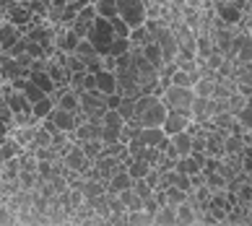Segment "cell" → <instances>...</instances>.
<instances>
[{
  "mask_svg": "<svg viewBox=\"0 0 252 226\" xmlns=\"http://www.w3.org/2000/svg\"><path fill=\"white\" fill-rule=\"evenodd\" d=\"M115 39V29H112V21L104 16H96L94 24H91V32H89V42L96 47V52L104 58L109 55V44Z\"/></svg>",
  "mask_w": 252,
  "mask_h": 226,
  "instance_id": "cell-1",
  "label": "cell"
},
{
  "mask_svg": "<svg viewBox=\"0 0 252 226\" xmlns=\"http://www.w3.org/2000/svg\"><path fill=\"white\" fill-rule=\"evenodd\" d=\"M192 99H195V91L190 86H177V83H172L161 94V101L166 104V109H177V112H190Z\"/></svg>",
  "mask_w": 252,
  "mask_h": 226,
  "instance_id": "cell-2",
  "label": "cell"
},
{
  "mask_svg": "<svg viewBox=\"0 0 252 226\" xmlns=\"http://www.w3.org/2000/svg\"><path fill=\"white\" fill-rule=\"evenodd\" d=\"M117 16L125 18L130 29H138V26L146 24L148 8L143 0H117Z\"/></svg>",
  "mask_w": 252,
  "mask_h": 226,
  "instance_id": "cell-3",
  "label": "cell"
},
{
  "mask_svg": "<svg viewBox=\"0 0 252 226\" xmlns=\"http://www.w3.org/2000/svg\"><path fill=\"white\" fill-rule=\"evenodd\" d=\"M166 115H169V109H166V104L161 101V97H158L154 104L143 112V115H138V117H133V120L141 122V128H161L164 120H166Z\"/></svg>",
  "mask_w": 252,
  "mask_h": 226,
  "instance_id": "cell-4",
  "label": "cell"
},
{
  "mask_svg": "<svg viewBox=\"0 0 252 226\" xmlns=\"http://www.w3.org/2000/svg\"><path fill=\"white\" fill-rule=\"evenodd\" d=\"M156 44L161 47L164 63H174V58L180 55V42H177V34H174L172 26H164V29L156 34Z\"/></svg>",
  "mask_w": 252,
  "mask_h": 226,
  "instance_id": "cell-5",
  "label": "cell"
},
{
  "mask_svg": "<svg viewBox=\"0 0 252 226\" xmlns=\"http://www.w3.org/2000/svg\"><path fill=\"white\" fill-rule=\"evenodd\" d=\"M63 161H65V169H68V172H76V174H83L91 164H94V161L86 156V151L81 148V143H73L70 151L63 156Z\"/></svg>",
  "mask_w": 252,
  "mask_h": 226,
  "instance_id": "cell-6",
  "label": "cell"
},
{
  "mask_svg": "<svg viewBox=\"0 0 252 226\" xmlns=\"http://www.w3.org/2000/svg\"><path fill=\"white\" fill-rule=\"evenodd\" d=\"M192 122V115L190 112H177V109H169V115L164 120V133L166 135H174V133H182V130H188Z\"/></svg>",
  "mask_w": 252,
  "mask_h": 226,
  "instance_id": "cell-7",
  "label": "cell"
},
{
  "mask_svg": "<svg viewBox=\"0 0 252 226\" xmlns=\"http://www.w3.org/2000/svg\"><path fill=\"white\" fill-rule=\"evenodd\" d=\"M216 16L226 26H237L242 18H245V11H242L234 0H223V3H216Z\"/></svg>",
  "mask_w": 252,
  "mask_h": 226,
  "instance_id": "cell-8",
  "label": "cell"
},
{
  "mask_svg": "<svg viewBox=\"0 0 252 226\" xmlns=\"http://www.w3.org/2000/svg\"><path fill=\"white\" fill-rule=\"evenodd\" d=\"M81 42V36L70 29V26H58V34H55V47L63 52H76V47Z\"/></svg>",
  "mask_w": 252,
  "mask_h": 226,
  "instance_id": "cell-9",
  "label": "cell"
},
{
  "mask_svg": "<svg viewBox=\"0 0 252 226\" xmlns=\"http://www.w3.org/2000/svg\"><path fill=\"white\" fill-rule=\"evenodd\" d=\"M190 115H192L195 122H200V125L205 120H211L213 117V97H195Z\"/></svg>",
  "mask_w": 252,
  "mask_h": 226,
  "instance_id": "cell-10",
  "label": "cell"
},
{
  "mask_svg": "<svg viewBox=\"0 0 252 226\" xmlns=\"http://www.w3.org/2000/svg\"><path fill=\"white\" fill-rule=\"evenodd\" d=\"M50 117L55 120V125H58L60 130H65V133H76V128H78L76 112H70V109H63V107H55Z\"/></svg>",
  "mask_w": 252,
  "mask_h": 226,
  "instance_id": "cell-11",
  "label": "cell"
},
{
  "mask_svg": "<svg viewBox=\"0 0 252 226\" xmlns=\"http://www.w3.org/2000/svg\"><path fill=\"white\" fill-rule=\"evenodd\" d=\"M32 18H34V11L26 3H21V5H11L8 8V21L11 24H16L18 29H26V26L32 24Z\"/></svg>",
  "mask_w": 252,
  "mask_h": 226,
  "instance_id": "cell-12",
  "label": "cell"
},
{
  "mask_svg": "<svg viewBox=\"0 0 252 226\" xmlns=\"http://www.w3.org/2000/svg\"><path fill=\"white\" fill-rule=\"evenodd\" d=\"M18 39H21V29L16 24H11V21L0 24V52H8Z\"/></svg>",
  "mask_w": 252,
  "mask_h": 226,
  "instance_id": "cell-13",
  "label": "cell"
},
{
  "mask_svg": "<svg viewBox=\"0 0 252 226\" xmlns=\"http://www.w3.org/2000/svg\"><path fill=\"white\" fill-rule=\"evenodd\" d=\"M133 177L127 174V169H120V172H115L109 177V182H107V193H123L127 190V187H133Z\"/></svg>",
  "mask_w": 252,
  "mask_h": 226,
  "instance_id": "cell-14",
  "label": "cell"
},
{
  "mask_svg": "<svg viewBox=\"0 0 252 226\" xmlns=\"http://www.w3.org/2000/svg\"><path fill=\"white\" fill-rule=\"evenodd\" d=\"M96 89L99 91H104V94H115L117 91V75L115 70H99L96 73Z\"/></svg>",
  "mask_w": 252,
  "mask_h": 226,
  "instance_id": "cell-15",
  "label": "cell"
},
{
  "mask_svg": "<svg viewBox=\"0 0 252 226\" xmlns=\"http://www.w3.org/2000/svg\"><path fill=\"white\" fill-rule=\"evenodd\" d=\"M154 224H164V226L177 224V205H174V203L158 205V211L154 213Z\"/></svg>",
  "mask_w": 252,
  "mask_h": 226,
  "instance_id": "cell-16",
  "label": "cell"
},
{
  "mask_svg": "<svg viewBox=\"0 0 252 226\" xmlns=\"http://www.w3.org/2000/svg\"><path fill=\"white\" fill-rule=\"evenodd\" d=\"M58 107V101H55L52 94H47L44 99H39L36 104H32V112H34V117H39V120H47L52 115V109Z\"/></svg>",
  "mask_w": 252,
  "mask_h": 226,
  "instance_id": "cell-17",
  "label": "cell"
},
{
  "mask_svg": "<svg viewBox=\"0 0 252 226\" xmlns=\"http://www.w3.org/2000/svg\"><path fill=\"white\" fill-rule=\"evenodd\" d=\"M29 78H32L39 89L47 91V94H55V89H58V83L52 81V75H50L47 70H29Z\"/></svg>",
  "mask_w": 252,
  "mask_h": 226,
  "instance_id": "cell-18",
  "label": "cell"
},
{
  "mask_svg": "<svg viewBox=\"0 0 252 226\" xmlns=\"http://www.w3.org/2000/svg\"><path fill=\"white\" fill-rule=\"evenodd\" d=\"M172 143H174V148H177V154H180V156H190V151H192V135L188 133V130L174 133L172 135Z\"/></svg>",
  "mask_w": 252,
  "mask_h": 226,
  "instance_id": "cell-19",
  "label": "cell"
},
{
  "mask_svg": "<svg viewBox=\"0 0 252 226\" xmlns=\"http://www.w3.org/2000/svg\"><path fill=\"white\" fill-rule=\"evenodd\" d=\"M138 138H141L146 146H158L166 138V133H164V128H141Z\"/></svg>",
  "mask_w": 252,
  "mask_h": 226,
  "instance_id": "cell-20",
  "label": "cell"
},
{
  "mask_svg": "<svg viewBox=\"0 0 252 226\" xmlns=\"http://www.w3.org/2000/svg\"><path fill=\"white\" fill-rule=\"evenodd\" d=\"M245 148H247L245 135H239V133H229L226 140H223V151H226V154H245Z\"/></svg>",
  "mask_w": 252,
  "mask_h": 226,
  "instance_id": "cell-21",
  "label": "cell"
},
{
  "mask_svg": "<svg viewBox=\"0 0 252 226\" xmlns=\"http://www.w3.org/2000/svg\"><path fill=\"white\" fill-rule=\"evenodd\" d=\"M177 224H198V211L192 208L190 200L177 205Z\"/></svg>",
  "mask_w": 252,
  "mask_h": 226,
  "instance_id": "cell-22",
  "label": "cell"
},
{
  "mask_svg": "<svg viewBox=\"0 0 252 226\" xmlns=\"http://www.w3.org/2000/svg\"><path fill=\"white\" fill-rule=\"evenodd\" d=\"M143 55H146V60L151 63L154 68H161V65H164V55H161V47L156 44V39L143 44Z\"/></svg>",
  "mask_w": 252,
  "mask_h": 226,
  "instance_id": "cell-23",
  "label": "cell"
},
{
  "mask_svg": "<svg viewBox=\"0 0 252 226\" xmlns=\"http://www.w3.org/2000/svg\"><path fill=\"white\" fill-rule=\"evenodd\" d=\"M117 195H120V200L125 203V208H127V211H141V208H143V197L138 195L133 187H127V190L117 193Z\"/></svg>",
  "mask_w": 252,
  "mask_h": 226,
  "instance_id": "cell-24",
  "label": "cell"
},
{
  "mask_svg": "<svg viewBox=\"0 0 252 226\" xmlns=\"http://www.w3.org/2000/svg\"><path fill=\"white\" fill-rule=\"evenodd\" d=\"M200 13L203 11H200L198 5H190V3L182 5V21L188 24L190 29H195V32H198V26H200Z\"/></svg>",
  "mask_w": 252,
  "mask_h": 226,
  "instance_id": "cell-25",
  "label": "cell"
},
{
  "mask_svg": "<svg viewBox=\"0 0 252 226\" xmlns=\"http://www.w3.org/2000/svg\"><path fill=\"white\" fill-rule=\"evenodd\" d=\"M21 91H24V97L29 99L32 104H36V101H39V99H44V97H47V91H44V89H39V86H36V83H34L32 78H26V81H24Z\"/></svg>",
  "mask_w": 252,
  "mask_h": 226,
  "instance_id": "cell-26",
  "label": "cell"
},
{
  "mask_svg": "<svg viewBox=\"0 0 252 226\" xmlns=\"http://www.w3.org/2000/svg\"><path fill=\"white\" fill-rule=\"evenodd\" d=\"M125 224H130V226H146V224H154V216L148 213L146 208H141V211H127V213H125Z\"/></svg>",
  "mask_w": 252,
  "mask_h": 226,
  "instance_id": "cell-27",
  "label": "cell"
},
{
  "mask_svg": "<svg viewBox=\"0 0 252 226\" xmlns=\"http://www.w3.org/2000/svg\"><path fill=\"white\" fill-rule=\"evenodd\" d=\"M151 169H154V166L148 164V161H143V159H133V161L127 164V174L133 177V180H143V177L151 172Z\"/></svg>",
  "mask_w": 252,
  "mask_h": 226,
  "instance_id": "cell-28",
  "label": "cell"
},
{
  "mask_svg": "<svg viewBox=\"0 0 252 226\" xmlns=\"http://www.w3.org/2000/svg\"><path fill=\"white\" fill-rule=\"evenodd\" d=\"M213 86H216V78H208V75H200L198 83L192 86L195 97H213Z\"/></svg>",
  "mask_w": 252,
  "mask_h": 226,
  "instance_id": "cell-29",
  "label": "cell"
},
{
  "mask_svg": "<svg viewBox=\"0 0 252 226\" xmlns=\"http://www.w3.org/2000/svg\"><path fill=\"white\" fill-rule=\"evenodd\" d=\"M81 148L86 151V156L94 161V159L104 151V140H99V138H91V140H81Z\"/></svg>",
  "mask_w": 252,
  "mask_h": 226,
  "instance_id": "cell-30",
  "label": "cell"
},
{
  "mask_svg": "<svg viewBox=\"0 0 252 226\" xmlns=\"http://www.w3.org/2000/svg\"><path fill=\"white\" fill-rule=\"evenodd\" d=\"M205 185H208L211 190H226L229 180H226L221 172H208V174H205Z\"/></svg>",
  "mask_w": 252,
  "mask_h": 226,
  "instance_id": "cell-31",
  "label": "cell"
},
{
  "mask_svg": "<svg viewBox=\"0 0 252 226\" xmlns=\"http://www.w3.org/2000/svg\"><path fill=\"white\" fill-rule=\"evenodd\" d=\"M211 120H213V125H216V128L229 130V133H231V128H234V122H237V117L231 115V112H219V115H213Z\"/></svg>",
  "mask_w": 252,
  "mask_h": 226,
  "instance_id": "cell-32",
  "label": "cell"
},
{
  "mask_svg": "<svg viewBox=\"0 0 252 226\" xmlns=\"http://www.w3.org/2000/svg\"><path fill=\"white\" fill-rule=\"evenodd\" d=\"M96 13L104 18H115L117 16V0H96Z\"/></svg>",
  "mask_w": 252,
  "mask_h": 226,
  "instance_id": "cell-33",
  "label": "cell"
},
{
  "mask_svg": "<svg viewBox=\"0 0 252 226\" xmlns=\"http://www.w3.org/2000/svg\"><path fill=\"white\" fill-rule=\"evenodd\" d=\"M245 107H247V97H245L242 91H234V94L229 97V112L237 117V115H239V112L245 109Z\"/></svg>",
  "mask_w": 252,
  "mask_h": 226,
  "instance_id": "cell-34",
  "label": "cell"
},
{
  "mask_svg": "<svg viewBox=\"0 0 252 226\" xmlns=\"http://www.w3.org/2000/svg\"><path fill=\"white\" fill-rule=\"evenodd\" d=\"M130 47H133V44H130L127 36H115L112 44H109V55H115V58H117V55H125V52H130Z\"/></svg>",
  "mask_w": 252,
  "mask_h": 226,
  "instance_id": "cell-35",
  "label": "cell"
},
{
  "mask_svg": "<svg viewBox=\"0 0 252 226\" xmlns=\"http://www.w3.org/2000/svg\"><path fill=\"white\" fill-rule=\"evenodd\" d=\"M146 42H154V36L146 32V26H138V29L130 32V44H135V47H143Z\"/></svg>",
  "mask_w": 252,
  "mask_h": 226,
  "instance_id": "cell-36",
  "label": "cell"
},
{
  "mask_svg": "<svg viewBox=\"0 0 252 226\" xmlns=\"http://www.w3.org/2000/svg\"><path fill=\"white\" fill-rule=\"evenodd\" d=\"M117 112L125 117V122H130L135 117V99H130V97H123V101H120V107H117Z\"/></svg>",
  "mask_w": 252,
  "mask_h": 226,
  "instance_id": "cell-37",
  "label": "cell"
},
{
  "mask_svg": "<svg viewBox=\"0 0 252 226\" xmlns=\"http://www.w3.org/2000/svg\"><path fill=\"white\" fill-rule=\"evenodd\" d=\"M166 197H169V203H174V205H180V203H185L190 197V193L188 190H182V187H166Z\"/></svg>",
  "mask_w": 252,
  "mask_h": 226,
  "instance_id": "cell-38",
  "label": "cell"
},
{
  "mask_svg": "<svg viewBox=\"0 0 252 226\" xmlns=\"http://www.w3.org/2000/svg\"><path fill=\"white\" fill-rule=\"evenodd\" d=\"M104 125H109V128H120V130H123V128H125V117L120 115L117 109H107V112H104Z\"/></svg>",
  "mask_w": 252,
  "mask_h": 226,
  "instance_id": "cell-39",
  "label": "cell"
},
{
  "mask_svg": "<svg viewBox=\"0 0 252 226\" xmlns=\"http://www.w3.org/2000/svg\"><path fill=\"white\" fill-rule=\"evenodd\" d=\"M120 135H123V130H120V128L104 125V130H101V140H104V146H109V143H123V140H120Z\"/></svg>",
  "mask_w": 252,
  "mask_h": 226,
  "instance_id": "cell-40",
  "label": "cell"
},
{
  "mask_svg": "<svg viewBox=\"0 0 252 226\" xmlns=\"http://www.w3.org/2000/svg\"><path fill=\"white\" fill-rule=\"evenodd\" d=\"M109 21H112V29H115V36H127V39H130V32H133V29L127 26L125 18L115 16V18H109Z\"/></svg>",
  "mask_w": 252,
  "mask_h": 226,
  "instance_id": "cell-41",
  "label": "cell"
},
{
  "mask_svg": "<svg viewBox=\"0 0 252 226\" xmlns=\"http://www.w3.org/2000/svg\"><path fill=\"white\" fill-rule=\"evenodd\" d=\"M76 55H78L81 60H86V58H91V55H99V52H96V47L91 44V42H89V36H86V39H81V42H78Z\"/></svg>",
  "mask_w": 252,
  "mask_h": 226,
  "instance_id": "cell-42",
  "label": "cell"
},
{
  "mask_svg": "<svg viewBox=\"0 0 252 226\" xmlns=\"http://www.w3.org/2000/svg\"><path fill=\"white\" fill-rule=\"evenodd\" d=\"M99 13H96V5L94 3H89L86 8H81L78 11V16H76V21H83V24H94V18H96Z\"/></svg>",
  "mask_w": 252,
  "mask_h": 226,
  "instance_id": "cell-43",
  "label": "cell"
},
{
  "mask_svg": "<svg viewBox=\"0 0 252 226\" xmlns=\"http://www.w3.org/2000/svg\"><path fill=\"white\" fill-rule=\"evenodd\" d=\"M208 151V140H205V130H200L198 135H192V151L190 154H205Z\"/></svg>",
  "mask_w": 252,
  "mask_h": 226,
  "instance_id": "cell-44",
  "label": "cell"
},
{
  "mask_svg": "<svg viewBox=\"0 0 252 226\" xmlns=\"http://www.w3.org/2000/svg\"><path fill=\"white\" fill-rule=\"evenodd\" d=\"M83 63H86V70H89V73L104 70V58H101V55H91V58H86Z\"/></svg>",
  "mask_w": 252,
  "mask_h": 226,
  "instance_id": "cell-45",
  "label": "cell"
},
{
  "mask_svg": "<svg viewBox=\"0 0 252 226\" xmlns=\"http://www.w3.org/2000/svg\"><path fill=\"white\" fill-rule=\"evenodd\" d=\"M133 190H135L138 195H141L143 200H146V197H151V195H154V187L148 185L146 180H135V182H133Z\"/></svg>",
  "mask_w": 252,
  "mask_h": 226,
  "instance_id": "cell-46",
  "label": "cell"
},
{
  "mask_svg": "<svg viewBox=\"0 0 252 226\" xmlns=\"http://www.w3.org/2000/svg\"><path fill=\"white\" fill-rule=\"evenodd\" d=\"M221 63H223V52H221V50H213L208 58H205V65H208L211 70H219Z\"/></svg>",
  "mask_w": 252,
  "mask_h": 226,
  "instance_id": "cell-47",
  "label": "cell"
},
{
  "mask_svg": "<svg viewBox=\"0 0 252 226\" xmlns=\"http://www.w3.org/2000/svg\"><path fill=\"white\" fill-rule=\"evenodd\" d=\"M237 120H239V122H242V125H245L247 130H252V104H250V99H247V107H245V109H242L239 115H237Z\"/></svg>",
  "mask_w": 252,
  "mask_h": 226,
  "instance_id": "cell-48",
  "label": "cell"
},
{
  "mask_svg": "<svg viewBox=\"0 0 252 226\" xmlns=\"http://www.w3.org/2000/svg\"><path fill=\"white\" fill-rule=\"evenodd\" d=\"M120 101H123V94L115 91V94H107V109H117Z\"/></svg>",
  "mask_w": 252,
  "mask_h": 226,
  "instance_id": "cell-49",
  "label": "cell"
},
{
  "mask_svg": "<svg viewBox=\"0 0 252 226\" xmlns=\"http://www.w3.org/2000/svg\"><path fill=\"white\" fill-rule=\"evenodd\" d=\"M83 86H86V91L96 89V73H89L86 70V81H83Z\"/></svg>",
  "mask_w": 252,
  "mask_h": 226,
  "instance_id": "cell-50",
  "label": "cell"
},
{
  "mask_svg": "<svg viewBox=\"0 0 252 226\" xmlns=\"http://www.w3.org/2000/svg\"><path fill=\"white\" fill-rule=\"evenodd\" d=\"M65 3H73V0H65Z\"/></svg>",
  "mask_w": 252,
  "mask_h": 226,
  "instance_id": "cell-51",
  "label": "cell"
}]
</instances>
